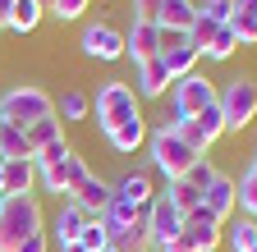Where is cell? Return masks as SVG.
Segmentation results:
<instances>
[{"mask_svg": "<svg viewBox=\"0 0 257 252\" xmlns=\"http://www.w3.org/2000/svg\"><path fill=\"white\" fill-rule=\"evenodd\" d=\"M110 193H115V183H110V179H101V174H87V179L74 188V202H78V206H83V211L96 220V215H101V211L110 206Z\"/></svg>", "mask_w": 257, "mask_h": 252, "instance_id": "e0dca14e", "label": "cell"}, {"mask_svg": "<svg viewBox=\"0 0 257 252\" xmlns=\"http://www.w3.org/2000/svg\"><path fill=\"white\" fill-rule=\"evenodd\" d=\"M143 225H147V243L152 247H161V243H170L179 229H184V215L166 202V193H156V202L147 206V215H143Z\"/></svg>", "mask_w": 257, "mask_h": 252, "instance_id": "9c48e42d", "label": "cell"}, {"mask_svg": "<svg viewBox=\"0 0 257 252\" xmlns=\"http://www.w3.org/2000/svg\"><path fill=\"white\" fill-rule=\"evenodd\" d=\"M101 252H119V247H101Z\"/></svg>", "mask_w": 257, "mask_h": 252, "instance_id": "74e56055", "label": "cell"}, {"mask_svg": "<svg viewBox=\"0 0 257 252\" xmlns=\"http://www.w3.org/2000/svg\"><path fill=\"white\" fill-rule=\"evenodd\" d=\"M225 28L239 37V46H257V0H234V14Z\"/></svg>", "mask_w": 257, "mask_h": 252, "instance_id": "ffe728a7", "label": "cell"}, {"mask_svg": "<svg viewBox=\"0 0 257 252\" xmlns=\"http://www.w3.org/2000/svg\"><path fill=\"white\" fill-rule=\"evenodd\" d=\"M46 229V215L37 193L28 197H5V211H0V252H10L14 243H23L28 234H42Z\"/></svg>", "mask_w": 257, "mask_h": 252, "instance_id": "8992f818", "label": "cell"}, {"mask_svg": "<svg viewBox=\"0 0 257 252\" xmlns=\"http://www.w3.org/2000/svg\"><path fill=\"white\" fill-rule=\"evenodd\" d=\"M10 252H51V234L42 229V234H28L23 243H14Z\"/></svg>", "mask_w": 257, "mask_h": 252, "instance_id": "d6a6232c", "label": "cell"}, {"mask_svg": "<svg viewBox=\"0 0 257 252\" xmlns=\"http://www.w3.org/2000/svg\"><path fill=\"white\" fill-rule=\"evenodd\" d=\"M0 188H5V161H0ZM0 197H5V193H0Z\"/></svg>", "mask_w": 257, "mask_h": 252, "instance_id": "8d00e7d4", "label": "cell"}, {"mask_svg": "<svg viewBox=\"0 0 257 252\" xmlns=\"http://www.w3.org/2000/svg\"><path fill=\"white\" fill-rule=\"evenodd\" d=\"M5 19H10V0H0V33H5Z\"/></svg>", "mask_w": 257, "mask_h": 252, "instance_id": "e575fe53", "label": "cell"}, {"mask_svg": "<svg viewBox=\"0 0 257 252\" xmlns=\"http://www.w3.org/2000/svg\"><path fill=\"white\" fill-rule=\"evenodd\" d=\"M106 147H110L115 156H138V151L147 147V119H143V115H134V119L115 124V129L106 133Z\"/></svg>", "mask_w": 257, "mask_h": 252, "instance_id": "2e32d148", "label": "cell"}, {"mask_svg": "<svg viewBox=\"0 0 257 252\" xmlns=\"http://www.w3.org/2000/svg\"><path fill=\"white\" fill-rule=\"evenodd\" d=\"M55 115H60V119H87V115H92V97H87V92H78V87L60 92Z\"/></svg>", "mask_w": 257, "mask_h": 252, "instance_id": "484cf974", "label": "cell"}, {"mask_svg": "<svg viewBox=\"0 0 257 252\" xmlns=\"http://www.w3.org/2000/svg\"><path fill=\"white\" fill-rule=\"evenodd\" d=\"M193 19H198V0H166L152 23L161 28V33H188Z\"/></svg>", "mask_w": 257, "mask_h": 252, "instance_id": "ac0fdd59", "label": "cell"}, {"mask_svg": "<svg viewBox=\"0 0 257 252\" xmlns=\"http://www.w3.org/2000/svg\"><path fill=\"white\" fill-rule=\"evenodd\" d=\"M134 92H138V101H161L170 92V74H166V65L152 55V60H143V65H134Z\"/></svg>", "mask_w": 257, "mask_h": 252, "instance_id": "9a60e30c", "label": "cell"}, {"mask_svg": "<svg viewBox=\"0 0 257 252\" xmlns=\"http://www.w3.org/2000/svg\"><path fill=\"white\" fill-rule=\"evenodd\" d=\"M198 14H202V19H211V23L220 28V23H230L234 0H202V5H198Z\"/></svg>", "mask_w": 257, "mask_h": 252, "instance_id": "f546056e", "label": "cell"}, {"mask_svg": "<svg viewBox=\"0 0 257 252\" xmlns=\"http://www.w3.org/2000/svg\"><path fill=\"white\" fill-rule=\"evenodd\" d=\"M184 179H188L193 188H198V193H207V183L216 179V165H211L207 156H202V161H193V165H188V174H184Z\"/></svg>", "mask_w": 257, "mask_h": 252, "instance_id": "1f68e13d", "label": "cell"}, {"mask_svg": "<svg viewBox=\"0 0 257 252\" xmlns=\"http://www.w3.org/2000/svg\"><path fill=\"white\" fill-rule=\"evenodd\" d=\"M161 51V28L152 19H134L124 28V60H134V65H143V60H152Z\"/></svg>", "mask_w": 257, "mask_h": 252, "instance_id": "7c38bea8", "label": "cell"}, {"mask_svg": "<svg viewBox=\"0 0 257 252\" xmlns=\"http://www.w3.org/2000/svg\"><path fill=\"white\" fill-rule=\"evenodd\" d=\"M78 51L87 60H101V65H115V60H124V33L115 23H83L78 33Z\"/></svg>", "mask_w": 257, "mask_h": 252, "instance_id": "ba28073f", "label": "cell"}, {"mask_svg": "<svg viewBox=\"0 0 257 252\" xmlns=\"http://www.w3.org/2000/svg\"><path fill=\"white\" fill-rule=\"evenodd\" d=\"M78 247H83V252H101V247H110V238H106V229H101V220H92V225L78 234Z\"/></svg>", "mask_w": 257, "mask_h": 252, "instance_id": "4dcf8cb0", "label": "cell"}, {"mask_svg": "<svg viewBox=\"0 0 257 252\" xmlns=\"http://www.w3.org/2000/svg\"><path fill=\"white\" fill-rule=\"evenodd\" d=\"M32 188H37L32 161H5V188H0V193H5V197H28Z\"/></svg>", "mask_w": 257, "mask_h": 252, "instance_id": "44dd1931", "label": "cell"}, {"mask_svg": "<svg viewBox=\"0 0 257 252\" xmlns=\"http://www.w3.org/2000/svg\"><path fill=\"white\" fill-rule=\"evenodd\" d=\"M0 161H32V147H28V133L23 129L0 124Z\"/></svg>", "mask_w": 257, "mask_h": 252, "instance_id": "cb8c5ba5", "label": "cell"}, {"mask_svg": "<svg viewBox=\"0 0 257 252\" xmlns=\"http://www.w3.org/2000/svg\"><path fill=\"white\" fill-rule=\"evenodd\" d=\"M42 14H46L42 0H10V19H5V28H10V33H19V37H28V33H37Z\"/></svg>", "mask_w": 257, "mask_h": 252, "instance_id": "d6986e66", "label": "cell"}, {"mask_svg": "<svg viewBox=\"0 0 257 252\" xmlns=\"http://www.w3.org/2000/svg\"><path fill=\"white\" fill-rule=\"evenodd\" d=\"M161 5H166V0H134V19H156Z\"/></svg>", "mask_w": 257, "mask_h": 252, "instance_id": "836d02e7", "label": "cell"}, {"mask_svg": "<svg viewBox=\"0 0 257 252\" xmlns=\"http://www.w3.org/2000/svg\"><path fill=\"white\" fill-rule=\"evenodd\" d=\"M166 202H170L179 215H188L193 206H202V193H198L188 179H175V183H166Z\"/></svg>", "mask_w": 257, "mask_h": 252, "instance_id": "4316f807", "label": "cell"}, {"mask_svg": "<svg viewBox=\"0 0 257 252\" xmlns=\"http://www.w3.org/2000/svg\"><path fill=\"white\" fill-rule=\"evenodd\" d=\"M216 106V83L207 74H188L179 83H170V115L179 119H198L202 110Z\"/></svg>", "mask_w": 257, "mask_h": 252, "instance_id": "52a82bcc", "label": "cell"}, {"mask_svg": "<svg viewBox=\"0 0 257 252\" xmlns=\"http://www.w3.org/2000/svg\"><path fill=\"white\" fill-rule=\"evenodd\" d=\"M0 211H5V197H0Z\"/></svg>", "mask_w": 257, "mask_h": 252, "instance_id": "f35d334b", "label": "cell"}, {"mask_svg": "<svg viewBox=\"0 0 257 252\" xmlns=\"http://www.w3.org/2000/svg\"><path fill=\"white\" fill-rule=\"evenodd\" d=\"M147 156H152V170L166 179V183L184 179L193 161H202V156L193 151V147L170 129V124H156V129H147Z\"/></svg>", "mask_w": 257, "mask_h": 252, "instance_id": "7a4b0ae2", "label": "cell"}, {"mask_svg": "<svg viewBox=\"0 0 257 252\" xmlns=\"http://www.w3.org/2000/svg\"><path fill=\"white\" fill-rule=\"evenodd\" d=\"M225 238V225H184L170 243H161L156 252H216Z\"/></svg>", "mask_w": 257, "mask_h": 252, "instance_id": "8fae6325", "label": "cell"}, {"mask_svg": "<svg viewBox=\"0 0 257 252\" xmlns=\"http://www.w3.org/2000/svg\"><path fill=\"white\" fill-rule=\"evenodd\" d=\"M216 106L225 119V133H243L257 119V78H248V74L225 78V87H216Z\"/></svg>", "mask_w": 257, "mask_h": 252, "instance_id": "277c9868", "label": "cell"}, {"mask_svg": "<svg viewBox=\"0 0 257 252\" xmlns=\"http://www.w3.org/2000/svg\"><path fill=\"white\" fill-rule=\"evenodd\" d=\"M60 252H83V247H78V243H64V247H60Z\"/></svg>", "mask_w": 257, "mask_h": 252, "instance_id": "d590c367", "label": "cell"}, {"mask_svg": "<svg viewBox=\"0 0 257 252\" xmlns=\"http://www.w3.org/2000/svg\"><path fill=\"white\" fill-rule=\"evenodd\" d=\"M216 252H220V247H216Z\"/></svg>", "mask_w": 257, "mask_h": 252, "instance_id": "60d3db41", "label": "cell"}, {"mask_svg": "<svg viewBox=\"0 0 257 252\" xmlns=\"http://www.w3.org/2000/svg\"><path fill=\"white\" fill-rule=\"evenodd\" d=\"M92 115H96V129H101V138L115 129V124L143 115V110H138V92H134V83L106 78L101 87H96V97H92Z\"/></svg>", "mask_w": 257, "mask_h": 252, "instance_id": "5b68a950", "label": "cell"}, {"mask_svg": "<svg viewBox=\"0 0 257 252\" xmlns=\"http://www.w3.org/2000/svg\"><path fill=\"white\" fill-rule=\"evenodd\" d=\"M55 115V101H51V92L37 87V83H14L5 97H0V124H10V129H32L37 119Z\"/></svg>", "mask_w": 257, "mask_h": 252, "instance_id": "3957f363", "label": "cell"}, {"mask_svg": "<svg viewBox=\"0 0 257 252\" xmlns=\"http://www.w3.org/2000/svg\"><path fill=\"white\" fill-rule=\"evenodd\" d=\"M60 138H64V119H60V115H46V119H37V124L28 129V147H32V151H42V147H51V142H60Z\"/></svg>", "mask_w": 257, "mask_h": 252, "instance_id": "d4e9b609", "label": "cell"}, {"mask_svg": "<svg viewBox=\"0 0 257 252\" xmlns=\"http://www.w3.org/2000/svg\"><path fill=\"white\" fill-rule=\"evenodd\" d=\"M32 170H37V183L46 188V193H55L60 202L74 197V188L92 174L87 161L69 147V138H60V142H51V147H42V151H32Z\"/></svg>", "mask_w": 257, "mask_h": 252, "instance_id": "6da1fadb", "label": "cell"}, {"mask_svg": "<svg viewBox=\"0 0 257 252\" xmlns=\"http://www.w3.org/2000/svg\"><path fill=\"white\" fill-rule=\"evenodd\" d=\"M202 206L220 220V225H230V220L239 215V193H234V179L216 170V179L207 183V193H202Z\"/></svg>", "mask_w": 257, "mask_h": 252, "instance_id": "4fadbf2b", "label": "cell"}, {"mask_svg": "<svg viewBox=\"0 0 257 252\" xmlns=\"http://www.w3.org/2000/svg\"><path fill=\"white\" fill-rule=\"evenodd\" d=\"M239 51V37L230 33V28H216V37L202 46V60H207V65H220V60H230Z\"/></svg>", "mask_w": 257, "mask_h": 252, "instance_id": "83f0119b", "label": "cell"}, {"mask_svg": "<svg viewBox=\"0 0 257 252\" xmlns=\"http://www.w3.org/2000/svg\"><path fill=\"white\" fill-rule=\"evenodd\" d=\"M234 193H239V211L248 220H257V161L243 165V174L234 179Z\"/></svg>", "mask_w": 257, "mask_h": 252, "instance_id": "603a6c76", "label": "cell"}, {"mask_svg": "<svg viewBox=\"0 0 257 252\" xmlns=\"http://www.w3.org/2000/svg\"><path fill=\"white\" fill-rule=\"evenodd\" d=\"M42 5H46V14L60 19V23H78V19L92 10V0H42Z\"/></svg>", "mask_w": 257, "mask_h": 252, "instance_id": "f1b7e54d", "label": "cell"}, {"mask_svg": "<svg viewBox=\"0 0 257 252\" xmlns=\"http://www.w3.org/2000/svg\"><path fill=\"white\" fill-rule=\"evenodd\" d=\"M110 183H115V197H119V202H128L134 211H143V215H147V206L156 202L152 170H143V165H134L128 174H119V179H110Z\"/></svg>", "mask_w": 257, "mask_h": 252, "instance_id": "30bf717a", "label": "cell"}, {"mask_svg": "<svg viewBox=\"0 0 257 252\" xmlns=\"http://www.w3.org/2000/svg\"><path fill=\"white\" fill-rule=\"evenodd\" d=\"M252 161H257V151H252Z\"/></svg>", "mask_w": 257, "mask_h": 252, "instance_id": "ab89813d", "label": "cell"}, {"mask_svg": "<svg viewBox=\"0 0 257 252\" xmlns=\"http://www.w3.org/2000/svg\"><path fill=\"white\" fill-rule=\"evenodd\" d=\"M92 225V215L74 202V197H64L60 206H55V215H51V234H55V243L64 247V243H78V234Z\"/></svg>", "mask_w": 257, "mask_h": 252, "instance_id": "5bb4252c", "label": "cell"}, {"mask_svg": "<svg viewBox=\"0 0 257 252\" xmlns=\"http://www.w3.org/2000/svg\"><path fill=\"white\" fill-rule=\"evenodd\" d=\"M230 252H257V220L248 215H234L230 225H225V238H220Z\"/></svg>", "mask_w": 257, "mask_h": 252, "instance_id": "7402d4cb", "label": "cell"}]
</instances>
